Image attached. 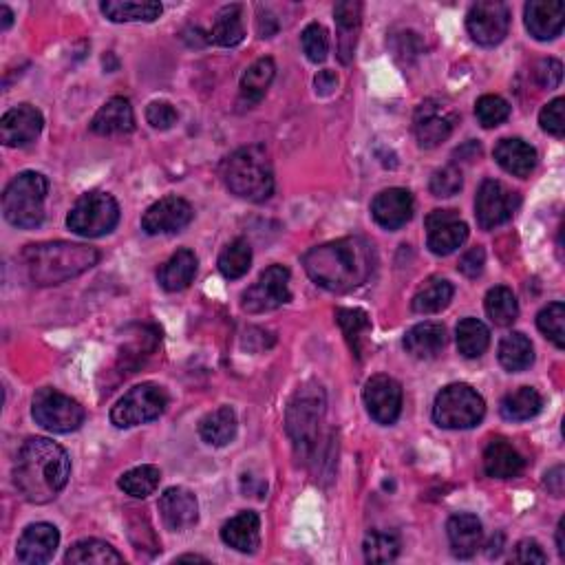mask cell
I'll list each match as a JSON object with an SVG mask.
<instances>
[{"label":"cell","mask_w":565,"mask_h":565,"mask_svg":"<svg viewBox=\"0 0 565 565\" xmlns=\"http://www.w3.org/2000/svg\"><path fill=\"white\" fill-rule=\"evenodd\" d=\"M303 265L309 279L318 287L343 294L371 279L376 268V252L367 239L345 237L307 250Z\"/></svg>","instance_id":"1"},{"label":"cell","mask_w":565,"mask_h":565,"mask_svg":"<svg viewBox=\"0 0 565 565\" xmlns=\"http://www.w3.org/2000/svg\"><path fill=\"white\" fill-rule=\"evenodd\" d=\"M71 460L60 444L47 437H29L14 462V484L29 504H49L67 486Z\"/></svg>","instance_id":"2"},{"label":"cell","mask_w":565,"mask_h":565,"mask_svg":"<svg viewBox=\"0 0 565 565\" xmlns=\"http://www.w3.org/2000/svg\"><path fill=\"white\" fill-rule=\"evenodd\" d=\"M27 279L40 285H60L69 279L91 270L98 265L100 252L91 245L69 243V241H51V243H36L27 245L20 254Z\"/></svg>","instance_id":"3"},{"label":"cell","mask_w":565,"mask_h":565,"mask_svg":"<svg viewBox=\"0 0 565 565\" xmlns=\"http://www.w3.org/2000/svg\"><path fill=\"white\" fill-rule=\"evenodd\" d=\"M223 181L234 197L261 204L274 193L272 159L263 146L252 144L234 151L221 166Z\"/></svg>","instance_id":"4"},{"label":"cell","mask_w":565,"mask_h":565,"mask_svg":"<svg viewBox=\"0 0 565 565\" xmlns=\"http://www.w3.org/2000/svg\"><path fill=\"white\" fill-rule=\"evenodd\" d=\"M327 398L318 382H307L294 393L285 411V431L290 435L298 460L307 462L316 451L318 433L325 418Z\"/></svg>","instance_id":"5"},{"label":"cell","mask_w":565,"mask_h":565,"mask_svg":"<svg viewBox=\"0 0 565 565\" xmlns=\"http://www.w3.org/2000/svg\"><path fill=\"white\" fill-rule=\"evenodd\" d=\"M49 181L45 175L25 170L9 181L3 193V215L14 228L31 230L45 221V199Z\"/></svg>","instance_id":"6"},{"label":"cell","mask_w":565,"mask_h":565,"mask_svg":"<svg viewBox=\"0 0 565 565\" xmlns=\"http://www.w3.org/2000/svg\"><path fill=\"white\" fill-rule=\"evenodd\" d=\"M486 402L468 385H449L437 393L433 404V420L442 429L466 431L484 420Z\"/></svg>","instance_id":"7"},{"label":"cell","mask_w":565,"mask_h":565,"mask_svg":"<svg viewBox=\"0 0 565 565\" xmlns=\"http://www.w3.org/2000/svg\"><path fill=\"white\" fill-rule=\"evenodd\" d=\"M120 223V206L109 193L82 195L67 215L71 232L84 239H98L115 230Z\"/></svg>","instance_id":"8"},{"label":"cell","mask_w":565,"mask_h":565,"mask_svg":"<svg viewBox=\"0 0 565 565\" xmlns=\"http://www.w3.org/2000/svg\"><path fill=\"white\" fill-rule=\"evenodd\" d=\"M168 407V393L155 382L133 387L124 398L117 400L111 409V422L117 429H133V426L148 424L162 418Z\"/></svg>","instance_id":"9"},{"label":"cell","mask_w":565,"mask_h":565,"mask_svg":"<svg viewBox=\"0 0 565 565\" xmlns=\"http://www.w3.org/2000/svg\"><path fill=\"white\" fill-rule=\"evenodd\" d=\"M31 415H34L36 424L51 433L78 431L84 418H87V413H84L78 400L51 387H45L36 393L34 402H31Z\"/></svg>","instance_id":"10"},{"label":"cell","mask_w":565,"mask_h":565,"mask_svg":"<svg viewBox=\"0 0 565 565\" xmlns=\"http://www.w3.org/2000/svg\"><path fill=\"white\" fill-rule=\"evenodd\" d=\"M292 301L290 270L283 265H272L265 270L259 281L243 292L241 305L248 314H265Z\"/></svg>","instance_id":"11"},{"label":"cell","mask_w":565,"mask_h":565,"mask_svg":"<svg viewBox=\"0 0 565 565\" xmlns=\"http://www.w3.org/2000/svg\"><path fill=\"white\" fill-rule=\"evenodd\" d=\"M521 204L519 193L510 190L497 179H486L477 190L475 197V217L482 230H495L513 219Z\"/></svg>","instance_id":"12"},{"label":"cell","mask_w":565,"mask_h":565,"mask_svg":"<svg viewBox=\"0 0 565 565\" xmlns=\"http://www.w3.org/2000/svg\"><path fill=\"white\" fill-rule=\"evenodd\" d=\"M466 29L482 47H495L508 36L510 12L499 0H482L468 9Z\"/></svg>","instance_id":"13"},{"label":"cell","mask_w":565,"mask_h":565,"mask_svg":"<svg viewBox=\"0 0 565 565\" xmlns=\"http://www.w3.org/2000/svg\"><path fill=\"white\" fill-rule=\"evenodd\" d=\"M457 115L440 100H424L413 115V131L422 148H435L451 137Z\"/></svg>","instance_id":"14"},{"label":"cell","mask_w":565,"mask_h":565,"mask_svg":"<svg viewBox=\"0 0 565 565\" xmlns=\"http://www.w3.org/2000/svg\"><path fill=\"white\" fill-rule=\"evenodd\" d=\"M365 407L371 415V420H376L382 426H391L400 418L402 413V387L398 380L391 376H373L365 385Z\"/></svg>","instance_id":"15"},{"label":"cell","mask_w":565,"mask_h":565,"mask_svg":"<svg viewBox=\"0 0 565 565\" xmlns=\"http://www.w3.org/2000/svg\"><path fill=\"white\" fill-rule=\"evenodd\" d=\"M426 230H429L426 245L437 257H449L468 239V226L455 210H433L426 217Z\"/></svg>","instance_id":"16"},{"label":"cell","mask_w":565,"mask_h":565,"mask_svg":"<svg viewBox=\"0 0 565 565\" xmlns=\"http://www.w3.org/2000/svg\"><path fill=\"white\" fill-rule=\"evenodd\" d=\"M195 217L193 206L181 197H164L144 212L142 228L146 234H173L184 230Z\"/></svg>","instance_id":"17"},{"label":"cell","mask_w":565,"mask_h":565,"mask_svg":"<svg viewBox=\"0 0 565 565\" xmlns=\"http://www.w3.org/2000/svg\"><path fill=\"white\" fill-rule=\"evenodd\" d=\"M45 117L31 104H18L0 120V137L9 148H20L38 140Z\"/></svg>","instance_id":"18"},{"label":"cell","mask_w":565,"mask_h":565,"mask_svg":"<svg viewBox=\"0 0 565 565\" xmlns=\"http://www.w3.org/2000/svg\"><path fill=\"white\" fill-rule=\"evenodd\" d=\"M159 513H162V521L168 530L184 532L193 528L199 519L197 497L190 493L188 488H168L164 490V495L159 497Z\"/></svg>","instance_id":"19"},{"label":"cell","mask_w":565,"mask_h":565,"mask_svg":"<svg viewBox=\"0 0 565 565\" xmlns=\"http://www.w3.org/2000/svg\"><path fill=\"white\" fill-rule=\"evenodd\" d=\"M371 215L380 228L400 230L413 217V197L404 188H389L373 199Z\"/></svg>","instance_id":"20"},{"label":"cell","mask_w":565,"mask_h":565,"mask_svg":"<svg viewBox=\"0 0 565 565\" xmlns=\"http://www.w3.org/2000/svg\"><path fill=\"white\" fill-rule=\"evenodd\" d=\"M60 532L51 524H34L29 526L23 537L18 539V561L29 565H42L53 559V554L58 550Z\"/></svg>","instance_id":"21"},{"label":"cell","mask_w":565,"mask_h":565,"mask_svg":"<svg viewBox=\"0 0 565 565\" xmlns=\"http://www.w3.org/2000/svg\"><path fill=\"white\" fill-rule=\"evenodd\" d=\"M526 29L537 40H554L561 36L565 23V5L561 0H530L524 9Z\"/></svg>","instance_id":"22"},{"label":"cell","mask_w":565,"mask_h":565,"mask_svg":"<svg viewBox=\"0 0 565 565\" xmlns=\"http://www.w3.org/2000/svg\"><path fill=\"white\" fill-rule=\"evenodd\" d=\"M221 539L232 550L254 554L261 543V519L252 510H243L237 517L226 521L221 528Z\"/></svg>","instance_id":"23"},{"label":"cell","mask_w":565,"mask_h":565,"mask_svg":"<svg viewBox=\"0 0 565 565\" xmlns=\"http://www.w3.org/2000/svg\"><path fill=\"white\" fill-rule=\"evenodd\" d=\"M334 18L338 27V58L343 65H349L351 58H354L362 23V3H358V0H343V3L334 7Z\"/></svg>","instance_id":"24"},{"label":"cell","mask_w":565,"mask_h":565,"mask_svg":"<svg viewBox=\"0 0 565 565\" xmlns=\"http://www.w3.org/2000/svg\"><path fill=\"white\" fill-rule=\"evenodd\" d=\"M135 129L133 106L126 98H111L93 115L91 131L98 135H126Z\"/></svg>","instance_id":"25"},{"label":"cell","mask_w":565,"mask_h":565,"mask_svg":"<svg viewBox=\"0 0 565 565\" xmlns=\"http://www.w3.org/2000/svg\"><path fill=\"white\" fill-rule=\"evenodd\" d=\"M495 162L515 177H528L537 166V151L519 137H506L493 151Z\"/></svg>","instance_id":"26"},{"label":"cell","mask_w":565,"mask_h":565,"mask_svg":"<svg viewBox=\"0 0 565 565\" xmlns=\"http://www.w3.org/2000/svg\"><path fill=\"white\" fill-rule=\"evenodd\" d=\"M446 532L457 559H471L482 546V521L471 513L453 515L446 524Z\"/></svg>","instance_id":"27"},{"label":"cell","mask_w":565,"mask_h":565,"mask_svg":"<svg viewBox=\"0 0 565 565\" xmlns=\"http://www.w3.org/2000/svg\"><path fill=\"white\" fill-rule=\"evenodd\" d=\"M526 460L506 440H493L484 451V471L493 479H513L524 471Z\"/></svg>","instance_id":"28"},{"label":"cell","mask_w":565,"mask_h":565,"mask_svg":"<svg viewBox=\"0 0 565 565\" xmlns=\"http://www.w3.org/2000/svg\"><path fill=\"white\" fill-rule=\"evenodd\" d=\"M446 345V329L440 323H420L404 336V349L418 360H433Z\"/></svg>","instance_id":"29"},{"label":"cell","mask_w":565,"mask_h":565,"mask_svg":"<svg viewBox=\"0 0 565 565\" xmlns=\"http://www.w3.org/2000/svg\"><path fill=\"white\" fill-rule=\"evenodd\" d=\"M197 274V257L193 250H177L157 272V281L166 292H181L193 283Z\"/></svg>","instance_id":"30"},{"label":"cell","mask_w":565,"mask_h":565,"mask_svg":"<svg viewBox=\"0 0 565 565\" xmlns=\"http://www.w3.org/2000/svg\"><path fill=\"white\" fill-rule=\"evenodd\" d=\"M237 429V413L230 407H219L199 422L201 440L210 446H228L234 437H237Z\"/></svg>","instance_id":"31"},{"label":"cell","mask_w":565,"mask_h":565,"mask_svg":"<svg viewBox=\"0 0 565 565\" xmlns=\"http://www.w3.org/2000/svg\"><path fill=\"white\" fill-rule=\"evenodd\" d=\"M274 76H276V65L272 58H261L254 62L241 78V102L248 106L259 104L265 98V93H268Z\"/></svg>","instance_id":"32"},{"label":"cell","mask_w":565,"mask_h":565,"mask_svg":"<svg viewBox=\"0 0 565 565\" xmlns=\"http://www.w3.org/2000/svg\"><path fill=\"white\" fill-rule=\"evenodd\" d=\"M453 294L455 290L449 281L442 279V276H431V279L420 287L418 294L413 296L411 307L415 314H437L449 307Z\"/></svg>","instance_id":"33"},{"label":"cell","mask_w":565,"mask_h":565,"mask_svg":"<svg viewBox=\"0 0 565 565\" xmlns=\"http://www.w3.org/2000/svg\"><path fill=\"white\" fill-rule=\"evenodd\" d=\"M245 38L243 27V7L241 5H226L215 18L208 40L219 47H237Z\"/></svg>","instance_id":"34"},{"label":"cell","mask_w":565,"mask_h":565,"mask_svg":"<svg viewBox=\"0 0 565 565\" xmlns=\"http://www.w3.org/2000/svg\"><path fill=\"white\" fill-rule=\"evenodd\" d=\"M102 14L113 20V23H153L162 16V5L159 3H133V0H106L100 5Z\"/></svg>","instance_id":"35"},{"label":"cell","mask_w":565,"mask_h":565,"mask_svg":"<svg viewBox=\"0 0 565 565\" xmlns=\"http://www.w3.org/2000/svg\"><path fill=\"white\" fill-rule=\"evenodd\" d=\"M499 362L501 367L510 373L526 371L532 362H535V349H532L530 338L521 332H513L504 336V340L499 343Z\"/></svg>","instance_id":"36"},{"label":"cell","mask_w":565,"mask_h":565,"mask_svg":"<svg viewBox=\"0 0 565 565\" xmlns=\"http://www.w3.org/2000/svg\"><path fill=\"white\" fill-rule=\"evenodd\" d=\"M543 400L537 389L532 387H521L501 400L499 413L501 418L508 422H526L532 420L541 411Z\"/></svg>","instance_id":"37"},{"label":"cell","mask_w":565,"mask_h":565,"mask_svg":"<svg viewBox=\"0 0 565 565\" xmlns=\"http://www.w3.org/2000/svg\"><path fill=\"white\" fill-rule=\"evenodd\" d=\"M65 561L76 565H87V563L109 565V563H122L124 557L113 546H109V543H104L100 539H84L78 541L76 546H71Z\"/></svg>","instance_id":"38"},{"label":"cell","mask_w":565,"mask_h":565,"mask_svg":"<svg viewBox=\"0 0 565 565\" xmlns=\"http://www.w3.org/2000/svg\"><path fill=\"white\" fill-rule=\"evenodd\" d=\"M457 349L464 358H479L490 345L488 327L477 318H464L455 329Z\"/></svg>","instance_id":"39"},{"label":"cell","mask_w":565,"mask_h":565,"mask_svg":"<svg viewBox=\"0 0 565 565\" xmlns=\"http://www.w3.org/2000/svg\"><path fill=\"white\" fill-rule=\"evenodd\" d=\"M484 307H486V314L490 321L499 327H508L517 321V314H519L517 298L513 290H508V287L504 285L493 287V290L486 294Z\"/></svg>","instance_id":"40"},{"label":"cell","mask_w":565,"mask_h":565,"mask_svg":"<svg viewBox=\"0 0 565 565\" xmlns=\"http://www.w3.org/2000/svg\"><path fill=\"white\" fill-rule=\"evenodd\" d=\"M159 479H162L159 468L151 464H144V466H137V468H131V471H126L120 477V488L126 495H131L135 499H146L148 495H153L157 490Z\"/></svg>","instance_id":"41"},{"label":"cell","mask_w":565,"mask_h":565,"mask_svg":"<svg viewBox=\"0 0 565 565\" xmlns=\"http://www.w3.org/2000/svg\"><path fill=\"white\" fill-rule=\"evenodd\" d=\"M252 265V248L245 239H234L228 243V248L221 252L219 257V270L230 281H237L241 276L248 274Z\"/></svg>","instance_id":"42"},{"label":"cell","mask_w":565,"mask_h":565,"mask_svg":"<svg viewBox=\"0 0 565 565\" xmlns=\"http://www.w3.org/2000/svg\"><path fill=\"white\" fill-rule=\"evenodd\" d=\"M400 537L389 530H373L365 537V559L369 563H391L400 554Z\"/></svg>","instance_id":"43"},{"label":"cell","mask_w":565,"mask_h":565,"mask_svg":"<svg viewBox=\"0 0 565 565\" xmlns=\"http://www.w3.org/2000/svg\"><path fill=\"white\" fill-rule=\"evenodd\" d=\"M336 321L343 329V334L347 338V343L351 347V351L360 358L362 354V338L369 334L371 323H369V316L362 312V309H345L340 307L336 312Z\"/></svg>","instance_id":"44"},{"label":"cell","mask_w":565,"mask_h":565,"mask_svg":"<svg viewBox=\"0 0 565 565\" xmlns=\"http://www.w3.org/2000/svg\"><path fill=\"white\" fill-rule=\"evenodd\" d=\"M539 332L550 338L559 349L565 347V305L561 301L543 307L537 316Z\"/></svg>","instance_id":"45"},{"label":"cell","mask_w":565,"mask_h":565,"mask_svg":"<svg viewBox=\"0 0 565 565\" xmlns=\"http://www.w3.org/2000/svg\"><path fill=\"white\" fill-rule=\"evenodd\" d=\"M475 115L484 129H495V126L504 124L510 117V104L504 98H499V95H484L475 104Z\"/></svg>","instance_id":"46"},{"label":"cell","mask_w":565,"mask_h":565,"mask_svg":"<svg viewBox=\"0 0 565 565\" xmlns=\"http://www.w3.org/2000/svg\"><path fill=\"white\" fill-rule=\"evenodd\" d=\"M301 45H303V51H305V56H307L309 62H314V65L323 62L327 58V53H329L327 29L323 25H318V23L307 25L303 29V34H301Z\"/></svg>","instance_id":"47"},{"label":"cell","mask_w":565,"mask_h":565,"mask_svg":"<svg viewBox=\"0 0 565 565\" xmlns=\"http://www.w3.org/2000/svg\"><path fill=\"white\" fill-rule=\"evenodd\" d=\"M464 186V177H462V170L457 168L455 164L444 166L440 170H435L433 177H431V193L433 197H442V199H449L455 197L460 193Z\"/></svg>","instance_id":"48"},{"label":"cell","mask_w":565,"mask_h":565,"mask_svg":"<svg viewBox=\"0 0 565 565\" xmlns=\"http://www.w3.org/2000/svg\"><path fill=\"white\" fill-rule=\"evenodd\" d=\"M565 100L557 98L552 100L550 104H546L539 113V124L541 129L554 135V137H563L565 135Z\"/></svg>","instance_id":"49"},{"label":"cell","mask_w":565,"mask_h":565,"mask_svg":"<svg viewBox=\"0 0 565 565\" xmlns=\"http://www.w3.org/2000/svg\"><path fill=\"white\" fill-rule=\"evenodd\" d=\"M177 109L170 102H151L146 106V120L157 131H168L173 129V124H177Z\"/></svg>","instance_id":"50"},{"label":"cell","mask_w":565,"mask_h":565,"mask_svg":"<svg viewBox=\"0 0 565 565\" xmlns=\"http://www.w3.org/2000/svg\"><path fill=\"white\" fill-rule=\"evenodd\" d=\"M563 78V67L559 60L548 58L541 60L539 65L535 67V80L541 84L543 89H557Z\"/></svg>","instance_id":"51"},{"label":"cell","mask_w":565,"mask_h":565,"mask_svg":"<svg viewBox=\"0 0 565 565\" xmlns=\"http://www.w3.org/2000/svg\"><path fill=\"white\" fill-rule=\"evenodd\" d=\"M510 561L513 563H530V565H543L548 561L546 557V552H543V548L539 546L537 541H532V539H524V541H519L515 550H513V557H510Z\"/></svg>","instance_id":"52"},{"label":"cell","mask_w":565,"mask_h":565,"mask_svg":"<svg viewBox=\"0 0 565 565\" xmlns=\"http://www.w3.org/2000/svg\"><path fill=\"white\" fill-rule=\"evenodd\" d=\"M484 265H486V252L477 245V248H471L464 254L460 259V265H457V270H460L466 279H477V276L484 272Z\"/></svg>","instance_id":"53"},{"label":"cell","mask_w":565,"mask_h":565,"mask_svg":"<svg viewBox=\"0 0 565 565\" xmlns=\"http://www.w3.org/2000/svg\"><path fill=\"white\" fill-rule=\"evenodd\" d=\"M314 87L318 95H329L334 93V89L338 87V76L334 71H321L314 80Z\"/></svg>","instance_id":"54"},{"label":"cell","mask_w":565,"mask_h":565,"mask_svg":"<svg viewBox=\"0 0 565 565\" xmlns=\"http://www.w3.org/2000/svg\"><path fill=\"white\" fill-rule=\"evenodd\" d=\"M543 484H546V488L550 490L554 497H561L563 495V484H565L563 466H554L552 471H548L546 479H543Z\"/></svg>","instance_id":"55"},{"label":"cell","mask_w":565,"mask_h":565,"mask_svg":"<svg viewBox=\"0 0 565 565\" xmlns=\"http://www.w3.org/2000/svg\"><path fill=\"white\" fill-rule=\"evenodd\" d=\"M0 18H3V20H0V29L7 31L9 27H12V23H14V14H12V9H9L7 5L0 7Z\"/></svg>","instance_id":"56"},{"label":"cell","mask_w":565,"mask_h":565,"mask_svg":"<svg viewBox=\"0 0 565 565\" xmlns=\"http://www.w3.org/2000/svg\"><path fill=\"white\" fill-rule=\"evenodd\" d=\"M501 541H504V537H501V535H497V541H495V537L490 539V543H488V557L490 559L499 557V554H501Z\"/></svg>","instance_id":"57"},{"label":"cell","mask_w":565,"mask_h":565,"mask_svg":"<svg viewBox=\"0 0 565 565\" xmlns=\"http://www.w3.org/2000/svg\"><path fill=\"white\" fill-rule=\"evenodd\" d=\"M563 530H565V519L559 521V526H557V550L561 557L565 559V543H563Z\"/></svg>","instance_id":"58"},{"label":"cell","mask_w":565,"mask_h":565,"mask_svg":"<svg viewBox=\"0 0 565 565\" xmlns=\"http://www.w3.org/2000/svg\"><path fill=\"white\" fill-rule=\"evenodd\" d=\"M177 561H206V559L197 557V554H184V557H179Z\"/></svg>","instance_id":"59"}]
</instances>
